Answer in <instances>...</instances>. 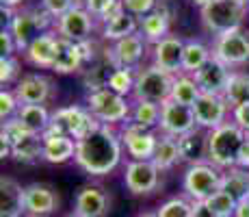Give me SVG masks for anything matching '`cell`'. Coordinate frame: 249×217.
Segmentation results:
<instances>
[{"instance_id":"cell-49","label":"cell","mask_w":249,"mask_h":217,"mask_svg":"<svg viewBox=\"0 0 249 217\" xmlns=\"http://www.w3.org/2000/svg\"><path fill=\"white\" fill-rule=\"evenodd\" d=\"M2 2V9H11V7H18L22 0H0Z\"/></svg>"},{"instance_id":"cell-55","label":"cell","mask_w":249,"mask_h":217,"mask_svg":"<svg viewBox=\"0 0 249 217\" xmlns=\"http://www.w3.org/2000/svg\"><path fill=\"white\" fill-rule=\"evenodd\" d=\"M247 7H249V4H247Z\"/></svg>"},{"instance_id":"cell-40","label":"cell","mask_w":249,"mask_h":217,"mask_svg":"<svg viewBox=\"0 0 249 217\" xmlns=\"http://www.w3.org/2000/svg\"><path fill=\"white\" fill-rule=\"evenodd\" d=\"M20 111V102L16 98V91H9V89H2L0 91V118L2 122L7 119H13Z\"/></svg>"},{"instance_id":"cell-14","label":"cell","mask_w":249,"mask_h":217,"mask_svg":"<svg viewBox=\"0 0 249 217\" xmlns=\"http://www.w3.org/2000/svg\"><path fill=\"white\" fill-rule=\"evenodd\" d=\"M159 178L160 170L152 161H130L126 165V174H124L128 191L135 196L152 194L159 187Z\"/></svg>"},{"instance_id":"cell-13","label":"cell","mask_w":249,"mask_h":217,"mask_svg":"<svg viewBox=\"0 0 249 217\" xmlns=\"http://www.w3.org/2000/svg\"><path fill=\"white\" fill-rule=\"evenodd\" d=\"M54 26L59 37H63V39H70L76 43L89 41L91 33H93V16L85 7H76L70 13H65L63 18H59Z\"/></svg>"},{"instance_id":"cell-10","label":"cell","mask_w":249,"mask_h":217,"mask_svg":"<svg viewBox=\"0 0 249 217\" xmlns=\"http://www.w3.org/2000/svg\"><path fill=\"white\" fill-rule=\"evenodd\" d=\"M143 55H145V39L141 33L130 35L126 39H119L113 43V48H108L104 59L111 63L113 70L117 67H126V70H139Z\"/></svg>"},{"instance_id":"cell-41","label":"cell","mask_w":249,"mask_h":217,"mask_svg":"<svg viewBox=\"0 0 249 217\" xmlns=\"http://www.w3.org/2000/svg\"><path fill=\"white\" fill-rule=\"evenodd\" d=\"M122 4L135 18H145L156 9V0H122Z\"/></svg>"},{"instance_id":"cell-52","label":"cell","mask_w":249,"mask_h":217,"mask_svg":"<svg viewBox=\"0 0 249 217\" xmlns=\"http://www.w3.org/2000/svg\"><path fill=\"white\" fill-rule=\"evenodd\" d=\"M139 217H159L156 213H143V215H139Z\"/></svg>"},{"instance_id":"cell-1","label":"cell","mask_w":249,"mask_h":217,"mask_svg":"<svg viewBox=\"0 0 249 217\" xmlns=\"http://www.w3.org/2000/svg\"><path fill=\"white\" fill-rule=\"evenodd\" d=\"M122 135H117L113 126L102 124L95 133L76 141L74 161L83 172L91 176H107L122 161Z\"/></svg>"},{"instance_id":"cell-46","label":"cell","mask_w":249,"mask_h":217,"mask_svg":"<svg viewBox=\"0 0 249 217\" xmlns=\"http://www.w3.org/2000/svg\"><path fill=\"white\" fill-rule=\"evenodd\" d=\"M193 217H217L206 202H193Z\"/></svg>"},{"instance_id":"cell-37","label":"cell","mask_w":249,"mask_h":217,"mask_svg":"<svg viewBox=\"0 0 249 217\" xmlns=\"http://www.w3.org/2000/svg\"><path fill=\"white\" fill-rule=\"evenodd\" d=\"M206 204L210 206V211H213L217 217H234L236 213V204L238 202L234 200L232 196H228L226 191L219 189L214 196H210L208 200H206Z\"/></svg>"},{"instance_id":"cell-6","label":"cell","mask_w":249,"mask_h":217,"mask_svg":"<svg viewBox=\"0 0 249 217\" xmlns=\"http://www.w3.org/2000/svg\"><path fill=\"white\" fill-rule=\"evenodd\" d=\"M221 180L223 174L219 172V167H214L213 163H197V165L186 167L182 187L193 202H206L221 189Z\"/></svg>"},{"instance_id":"cell-28","label":"cell","mask_w":249,"mask_h":217,"mask_svg":"<svg viewBox=\"0 0 249 217\" xmlns=\"http://www.w3.org/2000/svg\"><path fill=\"white\" fill-rule=\"evenodd\" d=\"M76 157V139L71 137H46L44 139V161L65 163Z\"/></svg>"},{"instance_id":"cell-43","label":"cell","mask_w":249,"mask_h":217,"mask_svg":"<svg viewBox=\"0 0 249 217\" xmlns=\"http://www.w3.org/2000/svg\"><path fill=\"white\" fill-rule=\"evenodd\" d=\"M232 122L236 124V126L241 128L243 133L247 135V139H249V102L232 109Z\"/></svg>"},{"instance_id":"cell-39","label":"cell","mask_w":249,"mask_h":217,"mask_svg":"<svg viewBox=\"0 0 249 217\" xmlns=\"http://www.w3.org/2000/svg\"><path fill=\"white\" fill-rule=\"evenodd\" d=\"M76 7H83V4H80L78 0H41V9H46L54 20L63 18L65 13H70L71 9H76Z\"/></svg>"},{"instance_id":"cell-26","label":"cell","mask_w":249,"mask_h":217,"mask_svg":"<svg viewBox=\"0 0 249 217\" xmlns=\"http://www.w3.org/2000/svg\"><path fill=\"white\" fill-rule=\"evenodd\" d=\"M178 161H182L180 139L171 137V135H160L156 152H154V157H152V163H154L160 172H165V170H171Z\"/></svg>"},{"instance_id":"cell-22","label":"cell","mask_w":249,"mask_h":217,"mask_svg":"<svg viewBox=\"0 0 249 217\" xmlns=\"http://www.w3.org/2000/svg\"><path fill=\"white\" fill-rule=\"evenodd\" d=\"M56 41H59V35L54 33H41L37 39H33V43L26 48V59L31 61L35 67H41V70H48L54 65V57H56Z\"/></svg>"},{"instance_id":"cell-15","label":"cell","mask_w":249,"mask_h":217,"mask_svg":"<svg viewBox=\"0 0 249 217\" xmlns=\"http://www.w3.org/2000/svg\"><path fill=\"white\" fill-rule=\"evenodd\" d=\"M230 67L226 63H221L219 59H210L202 70H197L193 74L195 83H197L199 91L202 94H210V96H223L228 89V83H230Z\"/></svg>"},{"instance_id":"cell-21","label":"cell","mask_w":249,"mask_h":217,"mask_svg":"<svg viewBox=\"0 0 249 217\" xmlns=\"http://www.w3.org/2000/svg\"><path fill=\"white\" fill-rule=\"evenodd\" d=\"M178 139H180L182 161H186L189 165L208 163V130L195 128V130L182 135Z\"/></svg>"},{"instance_id":"cell-11","label":"cell","mask_w":249,"mask_h":217,"mask_svg":"<svg viewBox=\"0 0 249 217\" xmlns=\"http://www.w3.org/2000/svg\"><path fill=\"white\" fill-rule=\"evenodd\" d=\"M122 141L126 146V152L132 157V161H152L156 146H159V137H156L154 130L141 128L132 122L124 126Z\"/></svg>"},{"instance_id":"cell-35","label":"cell","mask_w":249,"mask_h":217,"mask_svg":"<svg viewBox=\"0 0 249 217\" xmlns=\"http://www.w3.org/2000/svg\"><path fill=\"white\" fill-rule=\"evenodd\" d=\"M135 79H137V72L135 70H126V67H117L108 74V80H107V89L115 91V94L124 96L126 98L128 94H132L135 89Z\"/></svg>"},{"instance_id":"cell-16","label":"cell","mask_w":249,"mask_h":217,"mask_svg":"<svg viewBox=\"0 0 249 217\" xmlns=\"http://www.w3.org/2000/svg\"><path fill=\"white\" fill-rule=\"evenodd\" d=\"M184 43L178 35H167L165 39L154 43V65L169 74H182V57H184Z\"/></svg>"},{"instance_id":"cell-8","label":"cell","mask_w":249,"mask_h":217,"mask_svg":"<svg viewBox=\"0 0 249 217\" xmlns=\"http://www.w3.org/2000/svg\"><path fill=\"white\" fill-rule=\"evenodd\" d=\"M213 57L228 67L249 63V35L241 28L217 35L213 43Z\"/></svg>"},{"instance_id":"cell-2","label":"cell","mask_w":249,"mask_h":217,"mask_svg":"<svg viewBox=\"0 0 249 217\" xmlns=\"http://www.w3.org/2000/svg\"><path fill=\"white\" fill-rule=\"evenodd\" d=\"M247 141V135L234 122H226L223 126L208 133V163H213L219 170H232L236 167L238 152L243 143Z\"/></svg>"},{"instance_id":"cell-32","label":"cell","mask_w":249,"mask_h":217,"mask_svg":"<svg viewBox=\"0 0 249 217\" xmlns=\"http://www.w3.org/2000/svg\"><path fill=\"white\" fill-rule=\"evenodd\" d=\"M223 98L228 100L230 109L247 104L249 102V74H245V72H232Z\"/></svg>"},{"instance_id":"cell-17","label":"cell","mask_w":249,"mask_h":217,"mask_svg":"<svg viewBox=\"0 0 249 217\" xmlns=\"http://www.w3.org/2000/svg\"><path fill=\"white\" fill-rule=\"evenodd\" d=\"M13 91H16L20 107L22 104H44L52 98V83L44 74H26L22 76V80Z\"/></svg>"},{"instance_id":"cell-18","label":"cell","mask_w":249,"mask_h":217,"mask_svg":"<svg viewBox=\"0 0 249 217\" xmlns=\"http://www.w3.org/2000/svg\"><path fill=\"white\" fill-rule=\"evenodd\" d=\"M56 194L46 185H28L24 187V204L31 217H46L56 209Z\"/></svg>"},{"instance_id":"cell-36","label":"cell","mask_w":249,"mask_h":217,"mask_svg":"<svg viewBox=\"0 0 249 217\" xmlns=\"http://www.w3.org/2000/svg\"><path fill=\"white\" fill-rule=\"evenodd\" d=\"M83 7L100 22H107L108 18H113V16H117L119 11H124L122 0H85Z\"/></svg>"},{"instance_id":"cell-45","label":"cell","mask_w":249,"mask_h":217,"mask_svg":"<svg viewBox=\"0 0 249 217\" xmlns=\"http://www.w3.org/2000/svg\"><path fill=\"white\" fill-rule=\"evenodd\" d=\"M236 167H241V170H249V139H247L245 143H243L241 152H238Z\"/></svg>"},{"instance_id":"cell-38","label":"cell","mask_w":249,"mask_h":217,"mask_svg":"<svg viewBox=\"0 0 249 217\" xmlns=\"http://www.w3.org/2000/svg\"><path fill=\"white\" fill-rule=\"evenodd\" d=\"M159 217H193V202L184 197H171L165 204H160Z\"/></svg>"},{"instance_id":"cell-44","label":"cell","mask_w":249,"mask_h":217,"mask_svg":"<svg viewBox=\"0 0 249 217\" xmlns=\"http://www.w3.org/2000/svg\"><path fill=\"white\" fill-rule=\"evenodd\" d=\"M16 50H18V46H16V39H13L11 31L2 28V33H0V52H2V57H13Z\"/></svg>"},{"instance_id":"cell-9","label":"cell","mask_w":249,"mask_h":217,"mask_svg":"<svg viewBox=\"0 0 249 217\" xmlns=\"http://www.w3.org/2000/svg\"><path fill=\"white\" fill-rule=\"evenodd\" d=\"M228 111L230 104L223 96H210V94H202L197 98V102L193 104V115L195 122H197V128L204 130H214L228 122Z\"/></svg>"},{"instance_id":"cell-33","label":"cell","mask_w":249,"mask_h":217,"mask_svg":"<svg viewBox=\"0 0 249 217\" xmlns=\"http://www.w3.org/2000/svg\"><path fill=\"white\" fill-rule=\"evenodd\" d=\"M130 122L137 124L141 128H156L160 126V104L154 102H132V113H130Z\"/></svg>"},{"instance_id":"cell-34","label":"cell","mask_w":249,"mask_h":217,"mask_svg":"<svg viewBox=\"0 0 249 217\" xmlns=\"http://www.w3.org/2000/svg\"><path fill=\"white\" fill-rule=\"evenodd\" d=\"M16 161L22 163H35L37 158H44V137L41 135H28L20 143L13 146V154Z\"/></svg>"},{"instance_id":"cell-7","label":"cell","mask_w":249,"mask_h":217,"mask_svg":"<svg viewBox=\"0 0 249 217\" xmlns=\"http://www.w3.org/2000/svg\"><path fill=\"white\" fill-rule=\"evenodd\" d=\"M247 7L232 2V0H213L210 4L202 7V22L214 37L228 31H236L241 28L243 20H245Z\"/></svg>"},{"instance_id":"cell-25","label":"cell","mask_w":249,"mask_h":217,"mask_svg":"<svg viewBox=\"0 0 249 217\" xmlns=\"http://www.w3.org/2000/svg\"><path fill=\"white\" fill-rule=\"evenodd\" d=\"M16 118L24 124V128H26L28 133H33V135H44L46 128L50 126L52 113L44 107V104H22Z\"/></svg>"},{"instance_id":"cell-50","label":"cell","mask_w":249,"mask_h":217,"mask_svg":"<svg viewBox=\"0 0 249 217\" xmlns=\"http://www.w3.org/2000/svg\"><path fill=\"white\" fill-rule=\"evenodd\" d=\"M193 4H199V7H206V4H210L213 0H191Z\"/></svg>"},{"instance_id":"cell-23","label":"cell","mask_w":249,"mask_h":217,"mask_svg":"<svg viewBox=\"0 0 249 217\" xmlns=\"http://www.w3.org/2000/svg\"><path fill=\"white\" fill-rule=\"evenodd\" d=\"M83 65H85V59H83V52H80L78 43L59 37V41H56V57H54V65H52V70L59 72V74H71V72L80 70Z\"/></svg>"},{"instance_id":"cell-24","label":"cell","mask_w":249,"mask_h":217,"mask_svg":"<svg viewBox=\"0 0 249 217\" xmlns=\"http://www.w3.org/2000/svg\"><path fill=\"white\" fill-rule=\"evenodd\" d=\"M139 33V20L132 13H128L126 9L119 11L117 16L108 18L102 26V37L108 41H119V39H126L130 35H137Z\"/></svg>"},{"instance_id":"cell-42","label":"cell","mask_w":249,"mask_h":217,"mask_svg":"<svg viewBox=\"0 0 249 217\" xmlns=\"http://www.w3.org/2000/svg\"><path fill=\"white\" fill-rule=\"evenodd\" d=\"M18 72H20V65L13 57H0V83L9 85L16 80Z\"/></svg>"},{"instance_id":"cell-5","label":"cell","mask_w":249,"mask_h":217,"mask_svg":"<svg viewBox=\"0 0 249 217\" xmlns=\"http://www.w3.org/2000/svg\"><path fill=\"white\" fill-rule=\"evenodd\" d=\"M85 107L100 124H107V126L124 122L132 113V107L128 104V100L111 89H100L93 91V94H87Z\"/></svg>"},{"instance_id":"cell-31","label":"cell","mask_w":249,"mask_h":217,"mask_svg":"<svg viewBox=\"0 0 249 217\" xmlns=\"http://www.w3.org/2000/svg\"><path fill=\"white\" fill-rule=\"evenodd\" d=\"M221 191H226L228 196H232L236 202L247 200V196H249V170L232 167L228 174H223Z\"/></svg>"},{"instance_id":"cell-3","label":"cell","mask_w":249,"mask_h":217,"mask_svg":"<svg viewBox=\"0 0 249 217\" xmlns=\"http://www.w3.org/2000/svg\"><path fill=\"white\" fill-rule=\"evenodd\" d=\"M176 76L169 72L160 70L159 65H147L143 70L137 72L135 79V96L137 102H154V104H162L171 98V87H174Z\"/></svg>"},{"instance_id":"cell-27","label":"cell","mask_w":249,"mask_h":217,"mask_svg":"<svg viewBox=\"0 0 249 217\" xmlns=\"http://www.w3.org/2000/svg\"><path fill=\"white\" fill-rule=\"evenodd\" d=\"M213 59V50L202 41H186L184 43V57H182V74H191L193 76L197 70L208 63Z\"/></svg>"},{"instance_id":"cell-4","label":"cell","mask_w":249,"mask_h":217,"mask_svg":"<svg viewBox=\"0 0 249 217\" xmlns=\"http://www.w3.org/2000/svg\"><path fill=\"white\" fill-rule=\"evenodd\" d=\"M56 22L46 9H28V11L22 13H13L11 20H9V31H11L13 39H16L18 50H24L33 43V39L41 35V33H48L50 24Z\"/></svg>"},{"instance_id":"cell-48","label":"cell","mask_w":249,"mask_h":217,"mask_svg":"<svg viewBox=\"0 0 249 217\" xmlns=\"http://www.w3.org/2000/svg\"><path fill=\"white\" fill-rule=\"evenodd\" d=\"M234 217H249V200H241V202H238Z\"/></svg>"},{"instance_id":"cell-20","label":"cell","mask_w":249,"mask_h":217,"mask_svg":"<svg viewBox=\"0 0 249 217\" xmlns=\"http://www.w3.org/2000/svg\"><path fill=\"white\" fill-rule=\"evenodd\" d=\"M74 213L80 217H104L108 213V197L100 187H83L76 196Z\"/></svg>"},{"instance_id":"cell-30","label":"cell","mask_w":249,"mask_h":217,"mask_svg":"<svg viewBox=\"0 0 249 217\" xmlns=\"http://www.w3.org/2000/svg\"><path fill=\"white\" fill-rule=\"evenodd\" d=\"M199 96H202V91H199V87H197V83H195L193 76H189V74H178L176 76L169 100L182 104V107L193 109V104L197 102Z\"/></svg>"},{"instance_id":"cell-54","label":"cell","mask_w":249,"mask_h":217,"mask_svg":"<svg viewBox=\"0 0 249 217\" xmlns=\"http://www.w3.org/2000/svg\"><path fill=\"white\" fill-rule=\"evenodd\" d=\"M247 200H249V196H247Z\"/></svg>"},{"instance_id":"cell-51","label":"cell","mask_w":249,"mask_h":217,"mask_svg":"<svg viewBox=\"0 0 249 217\" xmlns=\"http://www.w3.org/2000/svg\"><path fill=\"white\" fill-rule=\"evenodd\" d=\"M232 2H236V4H241V7H247V4H249V0H232Z\"/></svg>"},{"instance_id":"cell-53","label":"cell","mask_w":249,"mask_h":217,"mask_svg":"<svg viewBox=\"0 0 249 217\" xmlns=\"http://www.w3.org/2000/svg\"><path fill=\"white\" fill-rule=\"evenodd\" d=\"M68 217H80L78 213H71V215H68Z\"/></svg>"},{"instance_id":"cell-12","label":"cell","mask_w":249,"mask_h":217,"mask_svg":"<svg viewBox=\"0 0 249 217\" xmlns=\"http://www.w3.org/2000/svg\"><path fill=\"white\" fill-rule=\"evenodd\" d=\"M160 133L162 135H171V137H182V135L191 133L197 128L195 122L193 109L182 107V104L167 100L160 104Z\"/></svg>"},{"instance_id":"cell-47","label":"cell","mask_w":249,"mask_h":217,"mask_svg":"<svg viewBox=\"0 0 249 217\" xmlns=\"http://www.w3.org/2000/svg\"><path fill=\"white\" fill-rule=\"evenodd\" d=\"M154 11L165 13V16L171 20V16H174V2H171V0H156V9H154Z\"/></svg>"},{"instance_id":"cell-29","label":"cell","mask_w":249,"mask_h":217,"mask_svg":"<svg viewBox=\"0 0 249 217\" xmlns=\"http://www.w3.org/2000/svg\"><path fill=\"white\" fill-rule=\"evenodd\" d=\"M169 24L171 20L160 11H152L147 13L145 18L139 20V31H141L143 39L152 41V43H159L160 39H165L169 35Z\"/></svg>"},{"instance_id":"cell-19","label":"cell","mask_w":249,"mask_h":217,"mask_svg":"<svg viewBox=\"0 0 249 217\" xmlns=\"http://www.w3.org/2000/svg\"><path fill=\"white\" fill-rule=\"evenodd\" d=\"M26 213L24 187L9 176L0 178V217H22Z\"/></svg>"}]
</instances>
